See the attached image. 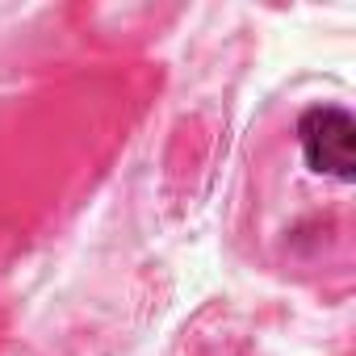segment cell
Segmentation results:
<instances>
[{"mask_svg":"<svg viewBox=\"0 0 356 356\" xmlns=\"http://www.w3.org/2000/svg\"><path fill=\"white\" fill-rule=\"evenodd\" d=\"M352 138H356V126L343 105H310L293 122V143H298L302 168L310 176L335 181L339 189L352 185V168H356Z\"/></svg>","mask_w":356,"mask_h":356,"instance_id":"cell-1","label":"cell"}]
</instances>
